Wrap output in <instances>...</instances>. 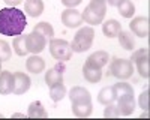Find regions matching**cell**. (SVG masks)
<instances>
[{
  "mask_svg": "<svg viewBox=\"0 0 150 120\" xmlns=\"http://www.w3.org/2000/svg\"><path fill=\"white\" fill-rule=\"evenodd\" d=\"M149 60H150L149 57H144V59H140V60H137V62H135L140 75L143 78H146V80L150 77V62H149Z\"/></svg>",
  "mask_w": 150,
  "mask_h": 120,
  "instance_id": "obj_27",
  "label": "cell"
},
{
  "mask_svg": "<svg viewBox=\"0 0 150 120\" xmlns=\"http://www.w3.org/2000/svg\"><path fill=\"white\" fill-rule=\"evenodd\" d=\"M3 2L9 6V8H15V6H18L23 0H3Z\"/></svg>",
  "mask_w": 150,
  "mask_h": 120,
  "instance_id": "obj_34",
  "label": "cell"
},
{
  "mask_svg": "<svg viewBox=\"0 0 150 120\" xmlns=\"http://www.w3.org/2000/svg\"><path fill=\"white\" fill-rule=\"evenodd\" d=\"M26 47H27L29 53L39 54L45 50V47H47V38L42 36L41 33L32 32V33L26 35Z\"/></svg>",
  "mask_w": 150,
  "mask_h": 120,
  "instance_id": "obj_5",
  "label": "cell"
},
{
  "mask_svg": "<svg viewBox=\"0 0 150 120\" xmlns=\"http://www.w3.org/2000/svg\"><path fill=\"white\" fill-rule=\"evenodd\" d=\"M66 96V87L63 83H57V84H53L50 87V98H51L54 102H59L62 101Z\"/></svg>",
  "mask_w": 150,
  "mask_h": 120,
  "instance_id": "obj_23",
  "label": "cell"
},
{
  "mask_svg": "<svg viewBox=\"0 0 150 120\" xmlns=\"http://www.w3.org/2000/svg\"><path fill=\"white\" fill-rule=\"evenodd\" d=\"M122 30V24L117 20H108L102 24V32L107 38H116Z\"/></svg>",
  "mask_w": 150,
  "mask_h": 120,
  "instance_id": "obj_17",
  "label": "cell"
},
{
  "mask_svg": "<svg viewBox=\"0 0 150 120\" xmlns=\"http://www.w3.org/2000/svg\"><path fill=\"white\" fill-rule=\"evenodd\" d=\"M89 8L96 12L98 15L105 17V12H107V0H90Z\"/></svg>",
  "mask_w": 150,
  "mask_h": 120,
  "instance_id": "obj_29",
  "label": "cell"
},
{
  "mask_svg": "<svg viewBox=\"0 0 150 120\" xmlns=\"http://www.w3.org/2000/svg\"><path fill=\"white\" fill-rule=\"evenodd\" d=\"M45 83L48 87H51L53 84H57V83H63V75H62L60 69H57V68L48 69L45 72Z\"/></svg>",
  "mask_w": 150,
  "mask_h": 120,
  "instance_id": "obj_22",
  "label": "cell"
},
{
  "mask_svg": "<svg viewBox=\"0 0 150 120\" xmlns=\"http://www.w3.org/2000/svg\"><path fill=\"white\" fill-rule=\"evenodd\" d=\"M123 2V0H107V5H110V6H114V8H117L120 3Z\"/></svg>",
  "mask_w": 150,
  "mask_h": 120,
  "instance_id": "obj_35",
  "label": "cell"
},
{
  "mask_svg": "<svg viewBox=\"0 0 150 120\" xmlns=\"http://www.w3.org/2000/svg\"><path fill=\"white\" fill-rule=\"evenodd\" d=\"M12 45H14V51H15V54L17 56H26L29 51H27V47H26V36H21V35H18V36H15V39H14V42H12Z\"/></svg>",
  "mask_w": 150,
  "mask_h": 120,
  "instance_id": "obj_26",
  "label": "cell"
},
{
  "mask_svg": "<svg viewBox=\"0 0 150 120\" xmlns=\"http://www.w3.org/2000/svg\"><path fill=\"white\" fill-rule=\"evenodd\" d=\"M104 117H107V119H116V117H120V111H119L117 105H114V104H108L107 108L104 110Z\"/></svg>",
  "mask_w": 150,
  "mask_h": 120,
  "instance_id": "obj_31",
  "label": "cell"
},
{
  "mask_svg": "<svg viewBox=\"0 0 150 120\" xmlns=\"http://www.w3.org/2000/svg\"><path fill=\"white\" fill-rule=\"evenodd\" d=\"M32 80L27 74L24 72H15L14 74V89H12V93L15 95H23L26 93L30 89Z\"/></svg>",
  "mask_w": 150,
  "mask_h": 120,
  "instance_id": "obj_8",
  "label": "cell"
},
{
  "mask_svg": "<svg viewBox=\"0 0 150 120\" xmlns=\"http://www.w3.org/2000/svg\"><path fill=\"white\" fill-rule=\"evenodd\" d=\"M11 45L6 42V41H2L0 39V62H6V60L11 59Z\"/></svg>",
  "mask_w": 150,
  "mask_h": 120,
  "instance_id": "obj_30",
  "label": "cell"
},
{
  "mask_svg": "<svg viewBox=\"0 0 150 120\" xmlns=\"http://www.w3.org/2000/svg\"><path fill=\"white\" fill-rule=\"evenodd\" d=\"M0 72H2V62H0Z\"/></svg>",
  "mask_w": 150,
  "mask_h": 120,
  "instance_id": "obj_36",
  "label": "cell"
},
{
  "mask_svg": "<svg viewBox=\"0 0 150 120\" xmlns=\"http://www.w3.org/2000/svg\"><path fill=\"white\" fill-rule=\"evenodd\" d=\"M83 75H84V80L89 83H99L102 78V69L86 62L83 66Z\"/></svg>",
  "mask_w": 150,
  "mask_h": 120,
  "instance_id": "obj_11",
  "label": "cell"
},
{
  "mask_svg": "<svg viewBox=\"0 0 150 120\" xmlns=\"http://www.w3.org/2000/svg\"><path fill=\"white\" fill-rule=\"evenodd\" d=\"M62 23H63L66 27H69V29L80 27L81 23H83L81 12H78L77 9H74V8L65 9L63 12H62Z\"/></svg>",
  "mask_w": 150,
  "mask_h": 120,
  "instance_id": "obj_7",
  "label": "cell"
},
{
  "mask_svg": "<svg viewBox=\"0 0 150 120\" xmlns=\"http://www.w3.org/2000/svg\"><path fill=\"white\" fill-rule=\"evenodd\" d=\"M93 39H95V29L92 26L81 27L72 39V44H71L72 53H84V51H87L89 48H92Z\"/></svg>",
  "mask_w": 150,
  "mask_h": 120,
  "instance_id": "obj_2",
  "label": "cell"
},
{
  "mask_svg": "<svg viewBox=\"0 0 150 120\" xmlns=\"http://www.w3.org/2000/svg\"><path fill=\"white\" fill-rule=\"evenodd\" d=\"M114 101H116V93H114L112 86H107V87L101 89V92L98 93V102L99 104L108 105V104H112Z\"/></svg>",
  "mask_w": 150,
  "mask_h": 120,
  "instance_id": "obj_19",
  "label": "cell"
},
{
  "mask_svg": "<svg viewBox=\"0 0 150 120\" xmlns=\"http://www.w3.org/2000/svg\"><path fill=\"white\" fill-rule=\"evenodd\" d=\"M50 53L56 60L60 62H68L72 57V48L71 44L65 39H51L50 41Z\"/></svg>",
  "mask_w": 150,
  "mask_h": 120,
  "instance_id": "obj_4",
  "label": "cell"
},
{
  "mask_svg": "<svg viewBox=\"0 0 150 120\" xmlns=\"http://www.w3.org/2000/svg\"><path fill=\"white\" fill-rule=\"evenodd\" d=\"M93 105L92 102H74L72 104V113L77 117H89L92 116Z\"/></svg>",
  "mask_w": 150,
  "mask_h": 120,
  "instance_id": "obj_16",
  "label": "cell"
},
{
  "mask_svg": "<svg viewBox=\"0 0 150 120\" xmlns=\"http://www.w3.org/2000/svg\"><path fill=\"white\" fill-rule=\"evenodd\" d=\"M33 32L41 33L42 36H45L47 39H53V36H54V29H53V26H51L50 23H47V21L38 23L36 26L33 27Z\"/></svg>",
  "mask_w": 150,
  "mask_h": 120,
  "instance_id": "obj_24",
  "label": "cell"
},
{
  "mask_svg": "<svg viewBox=\"0 0 150 120\" xmlns=\"http://www.w3.org/2000/svg\"><path fill=\"white\" fill-rule=\"evenodd\" d=\"M140 107L143 108V110H149V90H144L141 95H140Z\"/></svg>",
  "mask_w": 150,
  "mask_h": 120,
  "instance_id": "obj_32",
  "label": "cell"
},
{
  "mask_svg": "<svg viewBox=\"0 0 150 120\" xmlns=\"http://www.w3.org/2000/svg\"><path fill=\"white\" fill-rule=\"evenodd\" d=\"M116 101H117V108H119V111H120V116H131L134 113V110H135L134 95L119 96Z\"/></svg>",
  "mask_w": 150,
  "mask_h": 120,
  "instance_id": "obj_9",
  "label": "cell"
},
{
  "mask_svg": "<svg viewBox=\"0 0 150 120\" xmlns=\"http://www.w3.org/2000/svg\"><path fill=\"white\" fill-rule=\"evenodd\" d=\"M129 29L134 35L140 36V38H147L150 30V21L147 17H135L129 23Z\"/></svg>",
  "mask_w": 150,
  "mask_h": 120,
  "instance_id": "obj_6",
  "label": "cell"
},
{
  "mask_svg": "<svg viewBox=\"0 0 150 120\" xmlns=\"http://www.w3.org/2000/svg\"><path fill=\"white\" fill-rule=\"evenodd\" d=\"M111 74L119 80H128L134 74V63L128 59H112L110 63Z\"/></svg>",
  "mask_w": 150,
  "mask_h": 120,
  "instance_id": "obj_3",
  "label": "cell"
},
{
  "mask_svg": "<svg viewBox=\"0 0 150 120\" xmlns=\"http://www.w3.org/2000/svg\"><path fill=\"white\" fill-rule=\"evenodd\" d=\"M81 17H83V21H86L87 24H90V26H98V24H102V21H104V17L98 15L96 12H93L89 6L83 11Z\"/></svg>",
  "mask_w": 150,
  "mask_h": 120,
  "instance_id": "obj_20",
  "label": "cell"
},
{
  "mask_svg": "<svg viewBox=\"0 0 150 120\" xmlns=\"http://www.w3.org/2000/svg\"><path fill=\"white\" fill-rule=\"evenodd\" d=\"M108 53L107 51H102V50H99V51H95L93 54H90L89 57H87V60L86 62L87 63H90V65H93V66H96V68H104V66H107L108 65Z\"/></svg>",
  "mask_w": 150,
  "mask_h": 120,
  "instance_id": "obj_13",
  "label": "cell"
},
{
  "mask_svg": "<svg viewBox=\"0 0 150 120\" xmlns=\"http://www.w3.org/2000/svg\"><path fill=\"white\" fill-rule=\"evenodd\" d=\"M44 2L42 0H26V3H24V11L27 12V15L36 18L39 17L42 12H44Z\"/></svg>",
  "mask_w": 150,
  "mask_h": 120,
  "instance_id": "obj_15",
  "label": "cell"
},
{
  "mask_svg": "<svg viewBox=\"0 0 150 120\" xmlns=\"http://www.w3.org/2000/svg\"><path fill=\"white\" fill-rule=\"evenodd\" d=\"M14 89V74L9 71L0 72V95H9Z\"/></svg>",
  "mask_w": 150,
  "mask_h": 120,
  "instance_id": "obj_12",
  "label": "cell"
},
{
  "mask_svg": "<svg viewBox=\"0 0 150 120\" xmlns=\"http://www.w3.org/2000/svg\"><path fill=\"white\" fill-rule=\"evenodd\" d=\"M26 68H27L29 72H32V74H41V72L45 69V62H44L42 57H39L38 54H33L27 59Z\"/></svg>",
  "mask_w": 150,
  "mask_h": 120,
  "instance_id": "obj_14",
  "label": "cell"
},
{
  "mask_svg": "<svg viewBox=\"0 0 150 120\" xmlns=\"http://www.w3.org/2000/svg\"><path fill=\"white\" fill-rule=\"evenodd\" d=\"M119 38V42H120V47L123 50H128V51H132L134 47H135V42H134V38H132V33L131 32H123L120 30V33L117 35Z\"/></svg>",
  "mask_w": 150,
  "mask_h": 120,
  "instance_id": "obj_21",
  "label": "cell"
},
{
  "mask_svg": "<svg viewBox=\"0 0 150 120\" xmlns=\"http://www.w3.org/2000/svg\"><path fill=\"white\" fill-rule=\"evenodd\" d=\"M69 99H71V104H74V102H92V95L87 89H84L81 86H75L69 92Z\"/></svg>",
  "mask_w": 150,
  "mask_h": 120,
  "instance_id": "obj_10",
  "label": "cell"
},
{
  "mask_svg": "<svg viewBox=\"0 0 150 120\" xmlns=\"http://www.w3.org/2000/svg\"><path fill=\"white\" fill-rule=\"evenodd\" d=\"M112 89H114V93H116V99L119 98V96H125V95H134V89L131 84L128 83H117L112 86Z\"/></svg>",
  "mask_w": 150,
  "mask_h": 120,
  "instance_id": "obj_28",
  "label": "cell"
},
{
  "mask_svg": "<svg viewBox=\"0 0 150 120\" xmlns=\"http://www.w3.org/2000/svg\"><path fill=\"white\" fill-rule=\"evenodd\" d=\"M117 9H119V14L123 18H132L134 14H135V6L131 0H123V2L117 6Z\"/></svg>",
  "mask_w": 150,
  "mask_h": 120,
  "instance_id": "obj_25",
  "label": "cell"
},
{
  "mask_svg": "<svg viewBox=\"0 0 150 120\" xmlns=\"http://www.w3.org/2000/svg\"><path fill=\"white\" fill-rule=\"evenodd\" d=\"M83 0H62V5H65L66 8H75V6H78L81 5Z\"/></svg>",
  "mask_w": 150,
  "mask_h": 120,
  "instance_id": "obj_33",
  "label": "cell"
},
{
  "mask_svg": "<svg viewBox=\"0 0 150 120\" xmlns=\"http://www.w3.org/2000/svg\"><path fill=\"white\" fill-rule=\"evenodd\" d=\"M27 116L32 119H45V117H48V113L45 111L44 105L39 101H35L27 108Z\"/></svg>",
  "mask_w": 150,
  "mask_h": 120,
  "instance_id": "obj_18",
  "label": "cell"
},
{
  "mask_svg": "<svg viewBox=\"0 0 150 120\" xmlns=\"http://www.w3.org/2000/svg\"><path fill=\"white\" fill-rule=\"evenodd\" d=\"M26 26L27 20L23 11L9 6L0 9V35L18 36L24 32Z\"/></svg>",
  "mask_w": 150,
  "mask_h": 120,
  "instance_id": "obj_1",
  "label": "cell"
}]
</instances>
